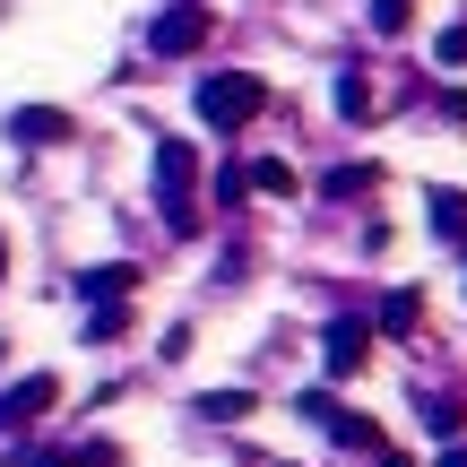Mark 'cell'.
I'll use <instances>...</instances> for the list:
<instances>
[{
    "label": "cell",
    "mask_w": 467,
    "mask_h": 467,
    "mask_svg": "<svg viewBox=\"0 0 467 467\" xmlns=\"http://www.w3.org/2000/svg\"><path fill=\"white\" fill-rule=\"evenodd\" d=\"M69 467H121V451H113V441H87V451L69 459Z\"/></svg>",
    "instance_id": "e0dca14e"
},
{
    "label": "cell",
    "mask_w": 467,
    "mask_h": 467,
    "mask_svg": "<svg viewBox=\"0 0 467 467\" xmlns=\"http://www.w3.org/2000/svg\"><path fill=\"white\" fill-rule=\"evenodd\" d=\"M251 407H260V399H251V389H208V399L191 407V416H208V424H243Z\"/></svg>",
    "instance_id": "9c48e42d"
},
{
    "label": "cell",
    "mask_w": 467,
    "mask_h": 467,
    "mask_svg": "<svg viewBox=\"0 0 467 467\" xmlns=\"http://www.w3.org/2000/svg\"><path fill=\"white\" fill-rule=\"evenodd\" d=\"M52 399H61V389H52V372H26V381H9V389H0V441H17Z\"/></svg>",
    "instance_id": "5b68a950"
},
{
    "label": "cell",
    "mask_w": 467,
    "mask_h": 467,
    "mask_svg": "<svg viewBox=\"0 0 467 467\" xmlns=\"http://www.w3.org/2000/svg\"><path fill=\"white\" fill-rule=\"evenodd\" d=\"M441 467H467V451H441Z\"/></svg>",
    "instance_id": "d6986e66"
},
{
    "label": "cell",
    "mask_w": 467,
    "mask_h": 467,
    "mask_svg": "<svg viewBox=\"0 0 467 467\" xmlns=\"http://www.w3.org/2000/svg\"><path fill=\"white\" fill-rule=\"evenodd\" d=\"M191 182H200V148H191V139H156V200L173 208V234H200Z\"/></svg>",
    "instance_id": "7a4b0ae2"
},
{
    "label": "cell",
    "mask_w": 467,
    "mask_h": 467,
    "mask_svg": "<svg viewBox=\"0 0 467 467\" xmlns=\"http://www.w3.org/2000/svg\"><path fill=\"white\" fill-rule=\"evenodd\" d=\"M243 182H251V191H268V200H295V165H277V156H260Z\"/></svg>",
    "instance_id": "7c38bea8"
},
{
    "label": "cell",
    "mask_w": 467,
    "mask_h": 467,
    "mask_svg": "<svg viewBox=\"0 0 467 467\" xmlns=\"http://www.w3.org/2000/svg\"><path fill=\"white\" fill-rule=\"evenodd\" d=\"M130 285H139V268H130V260H113V268H87L78 295H87V303H113V295H130Z\"/></svg>",
    "instance_id": "ba28073f"
},
{
    "label": "cell",
    "mask_w": 467,
    "mask_h": 467,
    "mask_svg": "<svg viewBox=\"0 0 467 467\" xmlns=\"http://www.w3.org/2000/svg\"><path fill=\"white\" fill-rule=\"evenodd\" d=\"M416 320H424V295H407V285H399V295L381 303V337H407Z\"/></svg>",
    "instance_id": "30bf717a"
},
{
    "label": "cell",
    "mask_w": 467,
    "mask_h": 467,
    "mask_svg": "<svg viewBox=\"0 0 467 467\" xmlns=\"http://www.w3.org/2000/svg\"><path fill=\"white\" fill-rule=\"evenodd\" d=\"M320 433H329L337 451H381V424H372V416H347V407H329V416H320Z\"/></svg>",
    "instance_id": "52a82bcc"
},
{
    "label": "cell",
    "mask_w": 467,
    "mask_h": 467,
    "mask_svg": "<svg viewBox=\"0 0 467 467\" xmlns=\"http://www.w3.org/2000/svg\"><path fill=\"white\" fill-rule=\"evenodd\" d=\"M208 26H217V17H208V0H173V9L148 26V52H156V61H182V52L208 44Z\"/></svg>",
    "instance_id": "3957f363"
},
{
    "label": "cell",
    "mask_w": 467,
    "mask_h": 467,
    "mask_svg": "<svg viewBox=\"0 0 467 467\" xmlns=\"http://www.w3.org/2000/svg\"><path fill=\"white\" fill-rule=\"evenodd\" d=\"M364 355H372V320H329V337H320V364L347 381V372H364Z\"/></svg>",
    "instance_id": "8992f818"
},
{
    "label": "cell",
    "mask_w": 467,
    "mask_h": 467,
    "mask_svg": "<svg viewBox=\"0 0 467 467\" xmlns=\"http://www.w3.org/2000/svg\"><path fill=\"white\" fill-rule=\"evenodd\" d=\"M0 268H9V243H0Z\"/></svg>",
    "instance_id": "ffe728a7"
},
{
    "label": "cell",
    "mask_w": 467,
    "mask_h": 467,
    "mask_svg": "<svg viewBox=\"0 0 467 467\" xmlns=\"http://www.w3.org/2000/svg\"><path fill=\"white\" fill-rule=\"evenodd\" d=\"M35 467H69V451H35Z\"/></svg>",
    "instance_id": "ac0fdd59"
},
{
    "label": "cell",
    "mask_w": 467,
    "mask_h": 467,
    "mask_svg": "<svg viewBox=\"0 0 467 467\" xmlns=\"http://www.w3.org/2000/svg\"><path fill=\"white\" fill-rule=\"evenodd\" d=\"M433 234L467 243V191H433Z\"/></svg>",
    "instance_id": "8fae6325"
},
{
    "label": "cell",
    "mask_w": 467,
    "mask_h": 467,
    "mask_svg": "<svg viewBox=\"0 0 467 467\" xmlns=\"http://www.w3.org/2000/svg\"><path fill=\"white\" fill-rule=\"evenodd\" d=\"M0 139H17V148H35V156H44V148H69L78 130H69V113H61V104H17V113H0Z\"/></svg>",
    "instance_id": "277c9868"
},
{
    "label": "cell",
    "mask_w": 467,
    "mask_h": 467,
    "mask_svg": "<svg viewBox=\"0 0 467 467\" xmlns=\"http://www.w3.org/2000/svg\"><path fill=\"white\" fill-rule=\"evenodd\" d=\"M260 113H268V78H251V69H208L200 78V121L208 130H243Z\"/></svg>",
    "instance_id": "6da1fadb"
},
{
    "label": "cell",
    "mask_w": 467,
    "mask_h": 467,
    "mask_svg": "<svg viewBox=\"0 0 467 467\" xmlns=\"http://www.w3.org/2000/svg\"><path fill=\"white\" fill-rule=\"evenodd\" d=\"M121 329H130V320H121L113 303H96V312H87V337H121Z\"/></svg>",
    "instance_id": "9a60e30c"
},
{
    "label": "cell",
    "mask_w": 467,
    "mask_h": 467,
    "mask_svg": "<svg viewBox=\"0 0 467 467\" xmlns=\"http://www.w3.org/2000/svg\"><path fill=\"white\" fill-rule=\"evenodd\" d=\"M337 113H347V121H364V113H372V87L355 78V69H347V78H337Z\"/></svg>",
    "instance_id": "4fadbf2b"
},
{
    "label": "cell",
    "mask_w": 467,
    "mask_h": 467,
    "mask_svg": "<svg viewBox=\"0 0 467 467\" xmlns=\"http://www.w3.org/2000/svg\"><path fill=\"white\" fill-rule=\"evenodd\" d=\"M347 191H372V165H337L329 173V200H347Z\"/></svg>",
    "instance_id": "5bb4252c"
},
{
    "label": "cell",
    "mask_w": 467,
    "mask_h": 467,
    "mask_svg": "<svg viewBox=\"0 0 467 467\" xmlns=\"http://www.w3.org/2000/svg\"><path fill=\"white\" fill-rule=\"evenodd\" d=\"M372 26H381V35H407V0H372Z\"/></svg>",
    "instance_id": "2e32d148"
}]
</instances>
